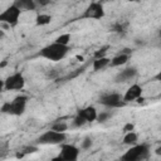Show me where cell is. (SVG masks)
<instances>
[{"label":"cell","instance_id":"7402d4cb","mask_svg":"<svg viewBox=\"0 0 161 161\" xmlns=\"http://www.w3.org/2000/svg\"><path fill=\"white\" fill-rule=\"evenodd\" d=\"M87 122L79 116V114H77L75 113V116H74V118H73V121H72V125H73V127H77V128H79V127H83L84 125H86Z\"/></svg>","mask_w":161,"mask_h":161},{"label":"cell","instance_id":"8fae6325","mask_svg":"<svg viewBox=\"0 0 161 161\" xmlns=\"http://www.w3.org/2000/svg\"><path fill=\"white\" fill-rule=\"evenodd\" d=\"M136 75H137V69L135 67H127L116 74L114 82L116 83H125V82L133 79Z\"/></svg>","mask_w":161,"mask_h":161},{"label":"cell","instance_id":"30bf717a","mask_svg":"<svg viewBox=\"0 0 161 161\" xmlns=\"http://www.w3.org/2000/svg\"><path fill=\"white\" fill-rule=\"evenodd\" d=\"M142 92H143L142 87H141L140 84H137V83H133L131 87H128V89L126 91V93L122 94V97H123V102L127 104L128 102L137 101L138 98L142 97Z\"/></svg>","mask_w":161,"mask_h":161},{"label":"cell","instance_id":"6da1fadb","mask_svg":"<svg viewBox=\"0 0 161 161\" xmlns=\"http://www.w3.org/2000/svg\"><path fill=\"white\" fill-rule=\"evenodd\" d=\"M69 50H70L69 45H62V44L53 42V43L43 47L38 52V57H42L50 62H59L67 57Z\"/></svg>","mask_w":161,"mask_h":161},{"label":"cell","instance_id":"ba28073f","mask_svg":"<svg viewBox=\"0 0 161 161\" xmlns=\"http://www.w3.org/2000/svg\"><path fill=\"white\" fill-rule=\"evenodd\" d=\"M104 15H106V11H104L103 4L99 3V1H92L84 9L83 14L80 15V19H94V20H99V19L104 18Z\"/></svg>","mask_w":161,"mask_h":161},{"label":"cell","instance_id":"484cf974","mask_svg":"<svg viewBox=\"0 0 161 161\" xmlns=\"http://www.w3.org/2000/svg\"><path fill=\"white\" fill-rule=\"evenodd\" d=\"M133 127H135V126H133L132 123H127V125L123 127V131H125V132H131V131H133Z\"/></svg>","mask_w":161,"mask_h":161},{"label":"cell","instance_id":"4316f807","mask_svg":"<svg viewBox=\"0 0 161 161\" xmlns=\"http://www.w3.org/2000/svg\"><path fill=\"white\" fill-rule=\"evenodd\" d=\"M4 91H5V89H4V79L0 78V93L4 92Z\"/></svg>","mask_w":161,"mask_h":161},{"label":"cell","instance_id":"603a6c76","mask_svg":"<svg viewBox=\"0 0 161 161\" xmlns=\"http://www.w3.org/2000/svg\"><path fill=\"white\" fill-rule=\"evenodd\" d=\"M35 151H38V147L36 146H29V147H25V148H23L19 153H16V157L19 158V157H23L24 155H28V153H33V152H35Z\"/></svg>","mask_w":161,"mask_h":161},{"label":"cell","instance_id":"8992f818","mask_svg":"<svg viewBox=\"0 0 161 161\" xmlns=\"http://www.w3.org/2000/svg\"><path fill=\"white\" fill-rule=\"evenodd\" d=\"M65 140H67L65 132H55L48 130L35 140V145H62L65 142Z\"/></svg>","mask_w":161,"mask_h":161},{"label":"cell","instance_id":"7a4b0ae2","mask_svg":"<svg viewBox=\"0 0 161 161\" xmlns=\"http://www.w3.org/2000/svg\"><path fill=\"white\" fill-rule=\"evenodd\" d=\"M150 152L151 148L148 143H136L121 155L119 161H145L150 156Z\"/></svg>","mask_w":161,"mask_h":161},{"label":"cell","instance_id":"9a60e30c","mask_svg":"<svg viewBox=\"0 0 161 161\" xmlns=\"http://www.w3.org/2000/svg\"><path fill=\"white\" fill-rule=\"evenodd\" d=\"M109 58L108 57H104V58H99V59H94L93 63H92V69L94 72H99V70H103L106 68H108V64H109Z\"/></svg>","mask_w":161,"mask_h":161},{"label":"cell","instance_id":"ac0fdd59","mask_svg":"<svg viewBox=\"0 0 161 161\" xmlns=\"http://www.w3.org/2000/svg\"><path fill=\"white\" fill-rule=\"evenodd\" d=\"M68 128H69V125L65 121H59V119L55 121L52 125V127H50V130L52 131H55V132H65Z\"/></svg>","mask_w":161,"mask_h":161},{"label":"cell","instance_id":"83f0119b","mask_svg":"<svg viewBox=\"0 0 161 161\" xmlns=\"http://www.w3.org/2000/svg\"><path fill=\"white\" fill-rule=\"evenodd\" d=\"M3 35H4V33H3V30H0V38H1Z\"/></svg>","mask_w":161,"mask_h":161},{"label":"cell","instance_id":"3957f363","mask_svg":"<svg viewBox=\"0 0 161 161\" xmlns=\"http://www.w3.org/2000/svg\"><path fill=\"white\" fill-rule=\"evenodd\" d=\"M28 96H16L14 99L4 102L3 106L0 107V112L9 114V116H21L24 114L28 104Z\"/></svg>","mask_w":161,"mask_h":161},{"label":"cell","instance_id":"5bb4252c","mask_svg":"<svg viewBox=\"0 0 161 161\" xmlns=\"http://www.w3.org/2000/svg\"><path fill=\"white\" fill-rule=\"evenodd\" d=\"M13 4L20 11H24V10H35L36 9V3L34 0H15Z\"/></svg>","mask_w":161,"mask_h":161},{"label":"cell","instance_id":"4fadbf2b","mask_svg":"<svg viewBox=\"0 0 161 161\" xmlns=\"http://www.w3.org/2000/svg\"><path fill=\"white\" fill-rule=\"evenodd\" d=\"M130 54H131V50L130 49H125V52H121L117 55H114L113 58H111L108 67L109 68H116V67L125 65L130 59Z\"/></svg>","mask_w":161,"mask_h":161},{"label":"cell","instance_id":"cb8c5ba5","mask_svg":"<svg viewBox=\"0 0 161 161\" xmlns=\"http://www.w3.org/2000/svg\"><path fill=\"white\" fill-rule=\"evenodd\" d=\"M109 117H111L109 112H101L99 114H97V121L98 122H106Z\"/></svg>","mask_w":161,"mask_h":161},{"label":"cell","instance_id":"d6986e66","mask_svg":"<svg viewBox=\"0 0 161 161\" xmlns=\"http://www.w3.org/2000/svg\"><path fill=\"white\" fill-rule=\"evenodd\" d=\"M70 34L69 33H64V34H60L59 36H57L55 38V43H58V44H62V45H68L69 44V42H70Z\"/></svg>","mask_w":161,"mask_h":161},{"label":"cell","instance_id":"ffe728a7","mask_svg":"<svg viewBox=\"0 0 161 161\" xmlns=\"http://www.w3.org/2000/svg\"><path fill=\"white\" fill-rule=\"evenodd\" d=\"M108 49H109V45H104V47L99 48L98 50H96V52H94V54H93V58H94V59L104 58V57H106V54H107V52H108Z\"/></svg>","mask_w":161,"mask_h":161},{"label":"cell","instance_id":"52a82bcc","mask_svg":"<svg viewBox=\"0 0 161 161\" xmlns=\"http://www.w3.org/2000/svg\"><path fill=\"white\" fill-rule=\"evenodd\" d=\"M20 15H21V11L14 4H10L6 9H4L0 13V23L5 24L6 26H15L19 23Z\"/></svg>","mask_w":161,"mask_h":161},{"label":"cell","instance_id":"277c9868","mask_svg":"<svg viewBox=\"0 0 161 161\" xmlns=\"http://www.w3.org/2000/svg\"><path fill=\"white\" fill-rule=\"evenodd\" d=\"M80 155V148L73 143H62L59 145V151L52 161H78Z\"/></svg>","mask_w":161,"mask_h":161},{"label":"cell","instance_id":"2e32d148","mask_svg":"<svg viewBox=\"0 0 161 161\" xmlns=\"http://www.w3.org/2000/svg\"><path fill=\"white\" fill-rule=\"evenodd\" d=\"M122 143L123 145H127V146H133L136 143H138V135L135 132V131H131V132H126L123 138H122Z\"/></svg>","mask_w":161,"mask_h":161},{"label":"cell","instance_id":"e0dca14e","mask_svg":"<svg viewBox=\"0 0 161 161\" xmlns=\"http://www.w3.org/2000/svg\"><path fill=\"white\" fill-rule=\"evenodd\" d=\"M50 21H52V16H50L49 14H44V13L38 14L36 18H35V24H36L38 26L48 25V24H50Z\"/></svg>","mask_w":161,"mask_h":161},{"label":"cell","instance_id":"9c48e42d","mask_svg":"<svg viewBox=\"0 0 161 161\" xmlns=\"http://www.w3.org/2000/svg\"><path fill=\"white\" fill-rule=\"evenodd\" d=\"M25 87V78L21 72H15L4 79L5 91H21Z\"/></svg>","mask_w":161,"mask_h":161},{"label":"cell","instance_id":"7c38bea8","mask_svg":"<svg viewBox=\"0 0 161 161\" xmlns=\"http://www.w3.org/2000/svg\"><path fill=\"white\" fill-rule=\"evenodd\" d=\"M77 114H79L87 123H92L94 121H97V109L94 106H87V107H83L77 111Z\"/></svg>","mask_w":161,"mask_h":161},{"label":"cell","instance_id":"44dd1931","mask_svg":"<svg viewBox=\"0 0 161 161\" xmlns=\"http://www.w3.org/2000/svg\"><path fill=\"white\" fill-rule=\"evenodd\" d=\"M9 142L8 141H0V157H5L9 153Z\"/></svg>","mask_w":161,"mask_h":161},{"label":"cell","instance_id":"d4e9b609","mask_svg":"<svg viewBox=\"0 0 161 161\" xmlns=\"http://www.w3.org/2000/svg\"><path fill=\"white\" fill-rule=\"evenodd\" d=\"M91 146H92V140H91L89 137H87V138H84V140L82 141V146H80V147H82L83 150H87V148H89Z\"/></svg>","mask_w":161,"mask_h":161},{"label":"cell","instance_id":"5b68a950","mask_svg":"<svg viewBox=\"0 0 161 161\" xmlns=\"http://www.w3.org/2000/svg\"><path fill=\"white\" fill-rule=\"evenodd\" d=\"M98 103L107 107V108H111V109H114V108H122L126 106V103L123 102V97L119 92H106V93H102L98 98Z\"/></svg>","mask_w":161,"mask_h":161}]
</instances>
